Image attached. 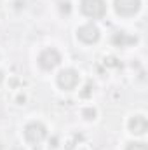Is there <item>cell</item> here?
<instances>
[{"instance_id":"7","label":"cell","mask_w":148,"mask_h":150,"mask_svg":"<svg viewBox=\"0 0 148 150\" xmlns=\"http://www.w3.org/2000/svg\"><path fill=\"white\" fill-rule=\"evenodd\" d=\"M147 127H148V122L143 115H136V117H132V119L129 120V129H131L134 134H143V133L147 131Z\"/></svg>"},{"instance_id":"11","label":"cell","mask_w":148,"mask_h":150,"mask_svg":"<svg viewBox=\"0 0 148 150\" xmlns=\"http://www.w3.org/2000/svg\"><path fill=\"white\" fill-rule=\"evenodd\" d=\"M59 5H61V7H59V9H61V12H65V14H68V12H70V2H61Z\"/></svg>"},{"instance_id":"9","label":"cell","mask_w":148,"mask_h":150,"mask_svg":"<svg viewBox=\"0 0 148 150\" xmlns=\"http://www.w3.org/2000/svg\"><path fill=\"white\" fill-rule=\"evenodd\" d=\"M125 150H148V147L145 143H129Z\"/></svg>"},{"instance_id":"8","label":"cell","mask_w":148,"mask_h":150,"mask_svg":"<svg viewBox=\"0 0 148 150\" xmlns=\"http://www.w3.org/2000/svg\"><path fill=\"white\" fill-rule=\"evenodd\" d=\"M111 42L117 45V47H125V45H131V44H136V37L129 35V33H124V32H118L111 37Z\"/></svg>"},{"instance_id":"1","label":"cell","mask_w":148,"mask_h":150,"mask_svg":"<svg viewBox=\"0 0 148 150\" xmlns=\"http://www.w3.org/2000/svg\"><path fill=\"white\" fill-rule=\"evenodd\" d=\"M82 7V12L89 18H103L105 12H106V5H105V0H82L80 4Z\"/></svg>"},{"instance_id":"10","label":"cell","mask_w":148,"mask_h":150,"mask_svg":"<svg viewBox=\"0 0 148 150\" xmlns=\"http://www.w3.org/2000/svg\"><path fill=\"white\" fill-rule=\"evenodd\" d=\"M84 117L89 119V120L94 119V117H96V110H94V108H85V110H84Z\"/></svg>"},{"instance_id":"3","label":"cell","mask_w":148,"mask_h":150,"mask_svg":"<svg viewBox=\"0 0 148 150\" xmlns=\"http://www.w3.org/2000/svg\"><path fill=\"white\" fill-rule=\"evenodd\" d=\"M45 134H47V131H45V127L40 122H32V124H28L25 127V138L32 145H38L45 138Z\"/></svg>"},{"instance_id":"2","label":"cell","mask_w":148,"mask_h":150,"mask_svg":"<svg viewBox=\"0 0 148 150\" xmlns=\"http://www.w3.org/2000/svg\"><path fill=\"white\" fill-rule=\"evenodd\" d=\"M61 63V56L56 49H44L38 56V65L44 70H52Z\"/></svg>"},{"instance_id":"5","label":"cell","mask_w":148,"mask_h":150,"mask_svg":"<svg viewBox=\"0 0 148 150\" xmlns=\"http://www.w3.org/2000/svg\"><path fill=\"white\" fill-rule=\"evenodd\" d=\"M58 84L61 89H66V91L75 89V86L78 84V74L75 70H63L58 75Z\"/></svg>"},{"instance_id":"6","label":"cell","mask_w":148,"mask_h":150,"mask_svg":"<svg viewBox=\"0 0 148 150\" xmlns=\"http://www.w3.org/2000/svg\"><path fill=\"white\" fill-rule=\"evenodd\" d=\"M77 35H78V38H80L82 42H85V44H94V42L99 38V30H98L96 25L89 23V25L80 26L78 32H77Z\"/></svg>"},{"instance_id":"4","label":"cell","mask_w":148,"mask_h":150,"mask_svg":"<svg viewBox=\"0 0 148 150\" xmlns=\"http://www.w3.org/2000/svg\"><path fill=\"white\" fill-rule=\"evenodd\" d=\"M141 0H115V11L120 16H132L140 11Z\"/></svg>"}]
</instances>
